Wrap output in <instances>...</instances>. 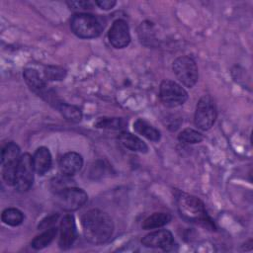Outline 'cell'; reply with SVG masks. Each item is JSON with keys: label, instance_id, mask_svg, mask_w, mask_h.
Here are the masks:
<instances>
[{"label": "cell", "instance_id": "obj_1", "mask_svg": "<svg viewBox=\"0 0 253 253\" xmlns=\"http://www.w3.org/2000/svg\"><path fill=\"white\" fill-rule=\"evenodd\" d=\"M81 225L85 238L93 244H103L113 235L114 222L105 211L92 209L81 217Z\"/></svg>", "mask_w": 253, "mask_h": 253}, {"label": "cell", "instance_id": "obj_2", "mask_svg": "<svg viewBox=\"0 0 253 253\" xmlns=\"http://www.w3.org/2000/svg\"><path fill=\"white\" fill-rule=\"evenodd\" d=\"M176 204L180 215L190 222L200 223L210 229H214L212 220L208 215L204 203L197 197L179 192L176 195Z\"/></svg>", "mask_w": 253, "mask_h": 253}, {"label": "cell", "instance_id": "obj_3", "mask_svg": "<svg viewBox=\"0 0 253 253\" xmlns=\"http://www.w3.org/2000/svg\"><path fill=\"white\" fill-rule=\"evenodd\" d=\"M70 28L74 35L81 39H94L101 35L104 24L100 17L93 14L79 12L72 16Z\"/></svg>", "mask_w": 253, "mask_h": 253}, {"label": "cell", "instance_id": "obj_4", "mask_svg": "<svg viewBox=\"0 0 253 253\" xmlns=\"http://www.w3.org/2000/svg\"><path fill=\"white\" fill-rule=\"evenodd\" d=\"M217 117L216 105L210 95L203 96L197 103L195 111V125L202 130L210 129Z\"/></svg>", "mask_w": 253, "mask_h": 253}, {"label": "cell", "instance_id": "obj_5", "mask_svg": "<svg viewBox=\"0 0 253 253\" xmlns=\"http://www.w3.org/2000/svg\"><path fill=\"white\" fill-rule=\"evenodd\" d=\"M172 69L177 79L186 87L192 88L199 79L198 66L190 56H179L172 64Z\"/></svg>", "mask_w": 253, "mask_h": 253}, {"label": "cell", "instance_id": "obj_6", "mask_svg": "<svg viewBox=\"0 0 253 253\" xmlns=\"http://www.w3.org/2000/svg\"><path fill=\"white\" fill-rule=\"evenodd\" d=\"M20 147L15 142H8L1 152L2 177L7 185L14 186L16 169L20 160Z\"/></svg>", "mask_w": 253, "mask_h": 253}, {"label": "cell", "instance_id": "obj_7", "mask_svg": "<svg viewBox=\"0 0 253 253\" xmlns=\"http://www.w3.org/2000/svg\"><path fill=\"white\" fill-rule=\"evenodd\" d=\"M55 195V202L65 211H74L80 209L88 200L87 193L75 186L63 189Z\"/></svg>", "mask_w": 253, "mask_h": 253}, {"label": "cell", "instance_id": "obj_8", "mask_svg": "<svg viewBox=\"0 0 253 253\" xmlns=\"http://www.w3.org/2000/svg\"><path fill=\"white\" fill-rule=\"evenodd\" d=\"M159 98L166 107L176 108L183 105L187 101L188 93L177 82L166 79L160 84Z\"/></svg>", "mask_w": 253, "mask_h": 253}, {"label": "cell", "instance_id": "obj_9", "mask_svg": "<svg viewBox=\"0 0 253 253\" xmlns=\"http://www.w3.org/2000/svg\"><path fill=\"white\" fill-rule=\"evenodd\" d=\"M34 172L33 156L29 153L22 154L16 169L14 181V187L18 192H27L32 187L34 182Z\"/></svg>", "mask_w": 253, "mask_h": 253}, {"label": "cell", "instance_id": "obj_10", "mask_svg": "<svg viewBox=\"0 0 253 253\" xmlns=\"http://www.w3.org/2000/svg\"><path fill=\"white\" fill-rule=\"evenodd\" d=\"M23 77L29 88L36 93L38 96L42 97L43 100L49 104H53L54 107H58L61 102H58L56 96L47 89L44 80L40 76L39 72L33 68H26L23 72Z\"/></svg>", "mask_w": 253, "mask_h": 253}, {"label": "cell", "instance_id": "obj_11", "mask_svg": "<svg viewBox=\"0 0 253 253\" xmlns=\"http://www.w3.org/2000/svg\"><path fill=\"white\" fill-rule=\"evenodd\" d=\"M108 38L110 43L116 48H124L130 42V34L127 23L125 20L118 19L113 22Z\"/></svg>", "mask_w": 253, "mask_h": 253}, {"label": "cell", "instance_id": "obj_12", "mask_svg": "<svg viewBox=\"0 0 253 253\" xmlns=\"http://www.w3.org/2000/svg\"><path fill=\"white\" fill-rule=\"evenodd\" d=\"M142 245L151 248H160L164 251H169L174 247V238L172 233L167 229H158L149 232L141 239Z\"/></svg>", "mask_w": 253, "mask_h": 253}, {"label": "cell", "instance_id": "obj_13", "mask_svg": "<svg viewBox=\"0 0 253 253\" xmlns=\"http://www.w3.org/2000/svg\"><path fill=\"white\" fill-rule=\"evenodd\" d=\"M59 230H60V235L58 240L59 248L62 250H67L73 245L77 237L76 223H75L74 216L72 214L68 213L62 217L60 221Z\"/></svg>", "mask_w": 253, "mask_h": 253}, {"label": "cell", "instance_id": "obj_14", "mask_svg": "<svg viewBox=\"0 0 253 253\" xmlns=\"http://www.w3.org/2000/svg\"><path fill=\"white\" fill-rule=\"evenodd\" d=\"M83 166L82 156L74 151L65 153L59 161V169L61 174L66 176H73L81 170Z\"/></svg>", "mask_w": 253, "mask_h": 253}, {"label": "cell", "instance_id": "obj_15", "mask_svg": "<svg viewBox=\"0 0 253 253\" xmlns=\"http://www.w3.org/2000/svg\"><path fill=\"white\" fill-rule=\"evenodd\" d=\"M33 163L35 171L39 175H43L44 173H46L50 169L52 164V158L48 148L44 146L39 147L34 153Z\"/></svg>", "mask_w": 253, "mask_h": 253}, {"label": "cell", "instance_id": "obj_16", "mask_svg": "<svg viewBox=\"0 0 253 253\" xmlns=\"http://www.w3.org/2000/svg\"><path fill=\"white\" fill-rule=\"evenodd\" d=\"M118 139L123 146H125L126 148L131 151L140 152V153H146L148 151L147 144L138 136L128 131H125V130L121 131L118 136Z\"/></svg>", "mask_w": 253, "mask_h": 253}, {"label": "cell", "instance_id": "obj_17", "mask_svg": "<svg viewBox=\"0 0 253 253\" xmlns=\"http://www.w3.org/2000/svg\"><path fill=\"white\" fill-rule=\"evenodd\" d=\"M133 129L151 141H158L161 136L160 131L143 119H137L133 123Z\"/></svg>", "mask_w": 253, "mask_h": 253}, {"label": "cell", "instance_id": "obj_18", "mask_svg": "<svg viewBox=\"0 0 253 253\" xmlns=\"http://www.w3.org/2000/svg\"><path fill=\"white\" fill-rule=\"evenodd\" d=\"M171 218H172L171 215L167 212H154V213L150 214L149 216H147L142 221L141 227L146 230L159 228V227H162V226L166 225L167 223H169Z\"/></svg>", "mask_w": 253, "mask_h": 253}, {"label": "cell", "instance_id": "obj_19", "mask_svg": "<svg viewBox=\"0 0 253 253\" xmlns=\"http://www.w3.org/2000/svg\"><path fill=\"white\" fill-rule=\"evenodd\" d=\"M57 233V228L56 227H49L47 229H45L42 233H41L40 235L36 236L32 242H31V246L36 249V250H40L42 249L44 247H46L47 245L50 244V242L54 239V237L56 236Z\"/></svg>", "mask_w": 253, "mask_h": 253}, {"label": "cell", "instance_id": "obj_20", "mask_svg": "<svg viewBox=\"0 0 253 253\" xmlns=\"http://www.w3.org/2000/svg\"><path fill=\"white\" fill-rule=\"evenodd\" d=\"M126 125H127V122L123 118H108V117L99 118L95 123L96 127L114 129V130L123 129L126 126Z\"/></svg>", "mask_w": 253, "mask_h": 253}, {"label": "cell", "instance_id": "obj_21", "mask_svg": "<svg viewBox=\"0 0 253 253\" xmlns=\"http://www.w3.org/2000/svg\"><path fill=\"white\" fill-rule=\"evenodd\" d=\"M57 108H58L59 112L61 113L62 117L70 123H79L82 120L81 110L74 105L60 103Z\"/></svg>", "mask_w": 253, "mask_h": 253}, {"label": "cell", "instance_id": "obj_22", "mask_svg": "<svg viewBox=\"0 0 253 253\" xmlns=\"http://www.w3.org/2000/svg\"><path fill=\"white\" fill-rule=\"evenodd\" d=\"M2 221L10 226H18L24 221V213L16 208H8L2 211Z\"/></svg>", "mask_w": 253, "mask_h": 253}, {"label": "cell", "instance_id": "obj_23", "mask_svg": "<svg viewBox=\"0 0 253 253\" xmlns=\"http://www.w3.org/2000/svg\"><path fill=\"white\" fill-rule=\"evenodd\" d=\"M204 139L203 134L193 128H185L178 134V140L185 144L199 143Z\"/></svg>", "mask_w": 253, "mask_h": 253}, {"label": "cell", "instance_id": "obj_24", "mask_svg": "<svg viewBox=\"0 0 253 253\" xmlns=\"http://www.w3.org/2000/svg\"><path fill=\"white\" fill-rule=\"evenodd\" d=\"M66 75V70L59 66L48 65L43 69V76L46 80H62Z\"/></svg>", "mask_w": 253, "mask_h": 253}, {"label": "cell", "instance_id": "obj_25", "mask_svg": "<svg viewBox=\"0 0 253 253\" xmlns=\"http://www.w3.org/2000/svg\"><path fill=\"white\" fill-rule=\"evenodd\" d=\"M70 178H71V176H66V175H63V174H61V176H57V177L53 178L51 180V183H50L51 190L54 193H57V192H59L63 189L74 186L73 181Z\"/></svg>", "mask_w": 253, "mask_h": 253}, {"label": "cell", "instance_id": "obj_26", "mask_svg": "<svg viewBox=\"0 0 253 253\" xmlns=\"http://www.w3.org/2000/svg\"><path fill=\"white\" fill-rule=\"evenodd\" d=\"M67 5L71 10L74 11H81V10H88L91 9L93 4L90 1H68Z\"/></svg>", "mask_w": 253, "mask_h": 253}, {"label": "cell", "instance_id": "obj_27", "mask_svg": "<svg viewBox=\"0 0 253 253\" xmlns=\"http://www.w3.org/2000/svg\"><path fill=\"white\" fill-rule=\"evenodd\" d=\"M57 217H58L57 214H52V215H49V216L45 217L39 224V229H47V228L51 227V225L56 222Z\"/></svg>", "mask_w": 253, "mask_h": 253}, {"label": "cell", "instance_id": "obj_28", "mask_svg": "<svg viewBox=\"0 0 253 253\" xmlns=\"http://www.w3.org/2000/svg\"><path fill=\"white\" fill-rule=\"evenodd\" d=\"M95 4L97 6H99L101 9L110 10L115 7L117 2L115 0H97V1H95Z\"/></svg>", "mask_w": 253, "mask_h": 253}]
</instances>
